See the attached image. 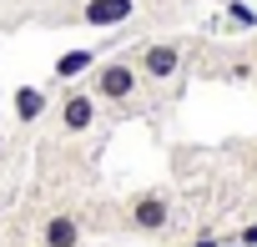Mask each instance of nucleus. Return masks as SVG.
<instances>
[{"mask_svg": "<svg viewBox=\"0 0 257 247\" xmlns=\"http://www.w3.org/2000/svg\"><path fill=\"white\" fill-rule=\"evenodd\" d=\"M0 157H6V137H0Z\"/></svg>", "mask_w": 257, "mask_h": 247, "instance_id": "14", "label": "nucleus"}, {"mask_svg": "<svg viewBox=\"0 0 257 247\" xmlns=\"http://www.w3.org/2000/svg\"><path fill=\"white\" fill-rule=\"evenodd\" d=\"M237 242H242V247H257V222H247V227H242V237H237Z\"/></svg>", "mask_w": 257, "mask_h": 247, "instance_id": "10", "label": "nucleus"}, {"mask_svg": "<svg viewBox=\"0 0 257 247\" xmlns=\"http://www.w3.org/2000/svg\"><path fill=\"white\" fill-rule=\"evenodd\" d=\"M46 106H51V96L41 86H16V96H11V111H16L21 127H36V121L46 116Z\"/></svg>", "mask_w": 257, "mask_h": 247, "instance_id": "7", "label": "nucleus"}, {"mask_svg": "<svg viewBox=\"0 0 257 247\" xmlns=\"http://www.w3.org/2000/svg\"><path fill=\"white\" fill-rule=\"evenodd\" d=\"M126 227L132 232H142V237H157V232H167L172 227V197L167 192H137L132 202H126Z\"/></svg>", "mask_w": 257, "mask_h": 247, "instance_id": "2", "label": "nucleus"}, {"mask_svg": "<svg viewBox=\"0 0 257 247\" xmlns=\"http://www.w3.org/2000/svg\"><path fill=\"white\" fill-rule=\"evenodd\" d=\"M96 61H101V51H91V46H81V51H61L56 56V81H76V76H86V71H96Z\"/></svg>", "mask_w": 257, "mask_h": 247, "instance_id": "8", "label": "nucleus"}, {"mask_svg": "<svg viewBox=\"0 0 257 247\" xmlns=\"http://www.w3.org/2000/svg\"><path fill=\"white\" fill-rule=\"evenodd\" d=\"M222 247H242V242H222Z\"/></svg>", "mask_w": 257, "mask_h": 247, "instance_id": "15", "label": "nucleus"}, {"mask_svg": "<svg viewBox=\"0 0 257 247\" xmlns=\"http://www.w3.org/2000/svg\"><path fill=\"white\" fill-rule=\"evenodd\" d=\"M197 247H217V237H197Z\"/></svg>", "mask_w": 257, "mask_h": 247, "instance_id": "12", "label": "nucleus"}, {"mask_svg": "<svg viewBox=\"0 0 257 247\" xmlns=\"http://www.w3.org/2000/svg\"><path fill=\"white\" fill-rule=\"evenodd\" d=\"M96 111H101V101H96L91 91H66L61 106H56V121H61L66 137H86V132L96 127Z\"/></svg>", "mask_w": 257, "mask_h": 247, "instance_id": "4", "label": "nucleus"}, {"mask_svg": "<svg viewBox=\"0 0 257 247\" xmlns=\"http://www.w3.org/2000/svg\"><path fill=\"white\" fill-rule=\"evenodd\" d=\"M132 16H137V0H81V11H76V26L111 31V26H126Z\"/></svg>", "mask_w": 257, "mask_h": 247, "instance_id": "5", "label": "nucleus"}, {"mask_svg": "<svg viewBox=\"0 0 257 247\" xmlns=\"http://www.w3.org/2000/svg\"><path fill=\"white\" fill-rule=\"evenodd\" d=\"M252 81H257V51H252Z\"/></svg>", "mask_w": 257, "mask_h": 247, "instance_id": "13", "label": "nucleus"}, {"mask_svg": "<svg viewBox=\"0 0 257 247\" xmlns=\"http://www.w3.org/2000/svg\"><path fill=\"white\" fill-rule=\"evenodd\" d=\"M247 177L257 182V147H247Z\"/></svg>", "mask_w": 257, "mask_h": 247, "instance_id": "11", "label": "nucleus"}, {"mask_svg": "<svg viewBox=\"0 0 257 247\" xmlns=\"http://www.w3.org/2000/svg\"><path fill=\"white\" fill-rule=\"evenodd\" d=\"M227 16H232L237 26H257V11H252V6H242V0H232V6H227Z\"/></svg>", "mask_w": 257, "mask_h": 247, "instance_id": "9", "label": "nucleus"}, {"mask_svg": "<svg viewBox=\"0 0 257 247\" xmlns=\"http://www.w3.org/2000/svg\"><path fill=\"white\" fill-rule=\"evenodd\" d=\"M41 247H81V217L76 212H51L41 222Z\"/></svg>", "mask_w": 257, "mask_h": 247, "instance_id": "6", "label": "nucleus"}, {"mask_svg": "<svg viewBox=\"0 0 257 247\" xmlns=\"http://www.w3.org/2000/svg\"><path fill=\"white\" fill-rule=\"evenodd\" d=\"M132 61H137L142 81L167 86V81H177V76H182V61H187V56H182V46H177V41H147Z\"/></svg>", "mask_w": 257, "mask_h": 247, "instance_id": "3", "label": "nucleus"}, {"mask_svg": "<svg viewBox=\"0 0 257 247\" xmlns=\"http://www.w3.org/2000/svg\"><path fill=\"white\" fill-rule=\"evenodd\" d=\"M142 91V71L132 56H111V61H96V76H91V96L106 101V106H126L137 101Z\"/></svg>", "mask_w": 257, "mask_h": 247, "instance_id": "1", "label": "nucleus"}]
</instances>
